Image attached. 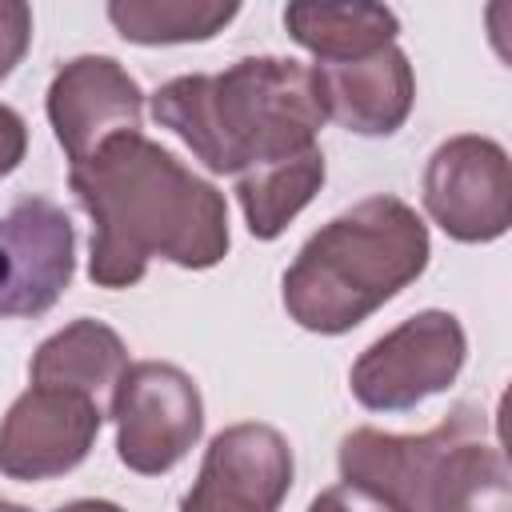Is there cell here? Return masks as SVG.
<instances>
[{"label":"cell","instance_id":"19","mask_svg":"<svg viewBox=\"0 0 512 512\" xmlns=\"http://www.w3.org/2000/svg\"><path fill=\"white\" fill-rule=\"evenodd\" d=\"M308 512H400V508H392L384 496H376V492H368V488L336 484V488L320 492V496L308 504Z\"/></svg>","mask_w":512,"mask_h":512},{"label":"cell","instance_id":"3","mask_svg":"<svg viewBox=\"0 0 512 512\" xmlns=\"http://www.w3.org/2000/svg\"><path fill=\"white\" fill-rule=\"evenodd\" d=\"M428 264V224L400 196H368L304 240L284 272L288 316L340 336L384 308Z\"/></svg>","mask_w":512,"mask_h":512},{"label":"cell","instance_id":"22","mask_svg":"<svg viewBox=\"0 0 512 512\" xmlns=\"http://www.w3.org/2000/svg\"><path fill=\"white\" fill-rule=\"evenodd\" d=\"M0 512H32V508H24V504H12V500H4V496H0Z\"/></svg>","mask_w":512,"mask_h":512},{"label":"cell","instance_id":"20","mask_svg":"<svg viewBox=\"0 0 512 512\" xmlns=\"http://www.w3.org/2000/svg\"><path fill=\"white\" fill-rule=\"evenodd\" d=\"M24 152H28V124H24V116L16 108L0 104V180L20 168Z\"/></svg>","mask_w":512,"mask_h":512},{"label":"cell","instance_id":"11","mask_svg":"<svg viewBox=\"0 0 512 512\" xmlns=\"http://www.w3.org/2000/svg\"><path fill=\"white\" fill-rule=\"evenodd\" d=\"M140 116L144 92L112 56H76L48 84V120L72 168L104 140L140 132Z\"/></svg>","mask_w":512,"mask_h":512},{"label":"cell","instance_id":"2","mask_svg":"<svg viewBox=\"0 0 512 512\" xmlns=\"http://www.w3.org/2000/svg\"><path fill=\"white\" fill-rule=\"evenodd\" d=\"M152 116L224 176L300 156L324 128L312 68L284 56H244L216 76H176L156 88Z\"/></svg>","mask_w":512,"mask_h":512},{"label":"cell","instance_id":"1","mask_svg":"<svg viewBox=\"0 0 512 512\" xmlns=\"http://www.w3.org/2000/svg\"><path fill=\"white\" fill-rule=\"evenodd\" d=\"M68 188L92 216L88 276L100 288H132L152 260L212 268L228 256L224 196L144 132L104 140L68 168Z\"/></svg>","mask_w":512,"mask_h":512},{"label":"cell","instance_id":"12","mask_svg":"<svg viewBox=\"0 0 512 512\" xmlns=\"http://www.w3.org/2000/svg\"><path fill=\"white\" fill-rule=\"evenodd\" d=\"M312 84L324 120H336L356 136H392L416 100L412 64L396 44L360 60L312 64Z\"/></svg>","mask_w":512,"mask_h":512},{"label":"cell","instance_id":"18","mask_svg":"<svg viewBox=\"0 0 512 512\" xmlns=\"http://www.w3.org/2000/svg\"><path fill=\"white\" fill-rule=\"evenodd\" d=\"M32 40V8L20 0H0V80L20 64Z\"/></svg>","mask_w":512,"mask_h":512},{"label":"cell","instance_id":"17","mask_svg":"<svg viewBox=\"0 0 512 512\" xmlns=\"http://www.w3.org/2000/svg\"><path fill=\"white\" fill-rule=\"evenodd\" d=\"M432 512H512L504 452L484 440L456 444L432 484Z\"/></svg>","mask_w":512,"mask_h":512},{"label":"cell","instance_id":"14","mask_svg":"<svg viewBox=\"0 0 512 512\" xmlns=\"http://www.w3.org/2000/svg\"><path fill=\"white\" fill-rule=\"evenodd\" d=\"M284 28L316 56V64H340L388 48L400 20L384 4H288Z\"/></svg>","mask_w":512,"mask_h":512},{"label":"cell","instance_id":"6","mask_svg":"<svg viewBox=\"0 0 512 512\" xmlns=\"http://www.w3.org/2000/svg\"><path fill=\"white\" fill-rule=\"evenodd\" d=\"M484 428H488V416L476 404L452 408L436 428L420 436L352 428L340 440V456H336L340 476L344 484L384 496L400 512H432V484L444 468V456L464 440H480Z\"/></svg>","mask_w":512,"mask_h":512},{"label":"cell","instance_id":"8","mask_svg":"<svg viewBox=\"0 0 512 512\" xmlns=\"http://www.w3.org/2000/svg\"><path fill=\"white\" fill-rule=\"evenodd\" d=\"M100 404L68 388H24L0 420V472L32 484L84 464L100 432Z\"/></svg>","mask_w":512,"mask_h":512},{"label":"cell","instance_id":"7","mask_svg":"<svg viewBox=\"0 0 512 512\" xmlns=\"http://www.w3.org/2000/svg\"><path fill=\"white\" fill-rule=\"evenodd\" d=\"M424 208L460 244L500 240L512 224V164L488 136L444 140L424 168Z\"/></svg>","mask_w":512,"mask_h":512},{"label":"cell","instance_id":"9","mask_svg":"<svg viewBox=\"0 0 512 512\" xmlns=\"http://www.w3.org/2000/svg\"><path fill=\"white\" fill-rule=\"evenodd\" d=\"M76 268V232L44 196L16 200L0 216V320L44 316Z\"/></svg>","mask_w":512,"mask_h":512},{"label":"cell","instance_id":"4","mask_svg":"<svg viewBox=\"0 0 512 512\" xmlns=\"http://www.w3.org/2000/svg\"><path fill=\"white\" fill-rule=\"evenodd\" d=\"M116 456L140 476L176 468L204 432V400L196 380L168 360H136L112 388Z\"/></svg>","mask_w":512,"mask_h":512},{"label":"cell","instance_id":"10","mask_svg":"<svg viewBox=\"0 0 512 512\" xmlns=\"http://www.w3.org/2000/svg\"><path fill=\"white\" fill-rule=\"evenodd\" d=\"M292 488V448L272 424H232L212 436L180 512H276Z\"/></svg>","mask_w":512,"mask_h":512},{"label":"cell","instance_id":"21","mask_svg":"<svg viewBox=\"0 0 512 512\" xmlns=\"http://www.w3.org/2000/svg\"><path fill=\"white\" fill-rule=\"evenodd\" d=\"M56 512H124V508L112 500H72V504H60Z\"/></svg>","mask_w":512,"mask_h":512},{"label":"cell","instance_id":"13","mask_svg":"<svg viewBox=\"0 0 512 512\" xmlns=\"http://www.w3.org/2000/svg\"><path fill=\"white\" fill-rule=\"evenodd\" d=\"M124 368H128L124 340L104 320L80 316L36 348L28 376L32 384L68 388V392H84L96 400L104 388H116Z\"/></svg>","mask_w":512,"mask_h":512},{"label":"cell","instance_id":"5","mask_svg":"<svg viewBox=\"0 0 512 512\" xmlns=\"http://www.w3.org/2000/svg\"><path fill=\"white\" fill-rule=\"evenodd\" d=\"M468 356L464 324L444 308H424L360 352L348 372L352 396L368 412H408L444 392Z\"/></svg>","mask_w":512,"mask_h":512},{"label":"cell","instance_id":"15","mask_svg":"<svg viewBox=\"0 0 512 512\" xmlns=\"http://www.w3.org/2000/svg\"><path fill=\"white\" fill-rule=\"evenodd\" d=\"M324 184V152L308 148L300 156L252 168L244 176H236V196L248 220V232L256 240H276L296 216L300 208L320 192Z\"/></svg>","mask_w":512,"mask_h":512},{"label":"cell","instance_id":"16","mask_svg":"<svg viewBox=\"0 0 512 512\" xmlns=\"http://www.w3.org/2000/svg\"><path fill=\"white\" fill-rule=\"evenodd\" d=\"M236 0H112L108 20L132 44H192L212 40L232 16Z\"/></svg>","mask_w":512,"mask_h":512}]
</instances>
